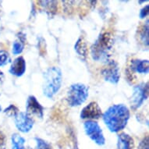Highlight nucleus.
<instances>
[{"label": "nucleus", "mask_w": 149, "mask_h": 149, "mask_svg": "<svg viewBox=\"0 0 149 149\" xmlns=\"http://www.w3.org/2000/svg\"><path fill=\"white\" fill-rule=\"evenodd\" d=\"M148 95V84L134 87L131 96V107L136 109L141 106Z\"/></svg>", "instance_id": "obj_7"}, {"label": "nucleus", "mask_w": 149, "mask_h": 149, "mask_svg": "<svg viewBox=\"0 0 149 149\" xmlns=\"http://www.w3.org/2000/svg\"><path fill=\"white\" fill-rule=\"evenodd\" d=\"M130 116V109L123 104L111 105L102 114V120L111 132L118 133L124 129Z\"/></svg>", "instance_id": "obj_1"}, {"label": "nucleus", "mask_w": 149, "mask_h": 149, "mask_svg": "<svg viewBox=\"0 0 149 149\" xmlns=\"http://www.w3.org/2000/svg\"><path fill=\"white\" fill-rule=\"evenodd\" d=\"M84 128L88 137L96 144L102 146L105 144L102 130L98 123L93 120H88L84 123Z\"/></svg>", "instance_id": "obj_5"}, {"label": "nucleus", "mask_w": 149, "mask_h": 149, "mask_svg": "<svg viewBox=\"0 0 149 149\" xmlns=\"http://www.w3.org/2000/svg\"><path fill=\"white\" fill-rule=\"evenodd\" d=\"M118 149H134V141L129 134L121 133L117 136Z\"/></svg>", "instance_id": "obj_13"}, {"label": "nucleus", "mask_w": 149, "mask_h": 149, "mask_svg": "<svg viewBox=\"0 0 149 149\" xmlns=\"http://www.w3.org/2000/svg\"><path fill=\"white\" fill-rule=\"evenodd\" d=\"M102 116V109L95 102H91L81 110V118L83 120H98Z\"/></svg>", "instance_id": "obj_10"}, {"label": "nucleus", "mask_w": 149, "mask_h": 149, "mask_svg": "<svg viewBox=\"0 0 149 149\" xmlns=\"http://www.w3.org/2000/svg\"><path fill=\"white\" fill-rule=\"evenodd\" d=\"M102 75L105 81L111 84H117L120 78V67L114 60H109L102 70Z\"/></svg>", "instance_id": "obj_6"}, {"label": "nucleus", "mask_w": 149, "mask_h": 149, "mask_svg": "<svg viewBox=\"0 0 149 149\" xmlns=\"http://www.w3.org/2000/svg\"><path fill=\"white\" fill-rule=\"evenodd\" d=\"M11 61L10 54L5 50H0V66H6Z\"/></svg>", "instance_id": "obj_19"}, {"label": "nucleus", "mask_w": 149, "mask_h": 149, "mask_svg": "<svg viewBox=\"0 0 149 149\" xmlns=\"http://www.w3.org/2000/svg\"><path fill=\"white\" fill-rule=\"evenodd\" d=\"M4 78H5V77H4V74L2 71L0 70V85L3 83V81H4Z\"/></svg>", "instance_id": "obj_25"}, {"label": "nucleus", "mask_w": 149, "mask_h": 149, "mask_svg": "<svg viewBox=\"0 0 149 149\" xmlns=\"http://www.w3.org/2000/svg\"><path fill=\"white\" fill-rule=\"evenodd\" d=\"M18 38L19 40L14 42L13 44V53L14 55H19L22 53L24 49V36H18Z\"/></svg>", "instance_id": "obj_17"}, {"label": "nucleus", "mask_w": 149, "mask_h": 149, "mask_svg": "<svg viewBox=\"0 0 149 149\" xmlns=\"http://www.w3.org/2000/svg\"><path fill=\"white\" fill-rule=\"evenodd\" d=\"M148 60L141 59H132L130 62L129 67L127 70V75L128 80L132 81L134 73L141 74H146L148 73Z\"/></svg>", "instance_id": "obj_8"}, {"label": "nucleus", "mask_w": 149, "mask_h": 149, "mask_svg": "<svg viewBox=\"0 0 149 149\" xmlns=\"http://www.w3.org/2000/svg\"><path fill=\"white\" fill-rule=\"evenodd\" d=\"M39 3H42L41 5L44 8L45 10L47 13H56L57 7V2L56 1H42L39 2Z\"/></svg>", "instance_id": "obj_18"}, {"label": "nucleus", "mask_w": 149, "mask_h": 149, "mask_svg": "<svg viewBox=\"0 0 149 149\" xmlns=\"http://www.w3.org/2000/svg\"><path fill=\"white\" fill-rule=\"evenodd\" d=\"M43 93L48 98H52L61 88L63 83L61 70L56 66L49 67L43 74Z\"/></svg>", "instance_id": "obj_3"}, {"label": "nucleus", "mask_w": 149, "mask_h": 149, "mask_svg": "<svg viewBox=\"0 0 149 149\" xmlns=\"http://www.w3.org/2000/svg\"><path fill=\"white\" fill-rule=\"evenodd\" d=\"M26 113L29 116H36L37 117L42 118L44 116V108L34 96L31 95L28 97L26 103Z\"/></svg>", "instance_id": "obj_11"}, {"label": "nucleus", "mask_w": 149, "mask_h": 149, "mask_svg": "<svg viewBox=\"0 0 149 149\" xmlns=\"http://www.w3.org/2000/svg\"><path fill=\"white\" fill-rule=\"evenodd\" d=\"M3 112H4L6 115L7 116H10V117H13V116L15 117L18 113H20L18 108L14 105H10V106H8L6 109H4Z\"/></svg>", "instance_id": "obj_21"}, {"label": "nucleus", "mask_w": 149, "mask_h": 149, "mask_svg": "<svg viewBox=\"0 0 149 149\" xmlns=\"http://www.w3.org/2000/svg\"><path fill=\"white\" fill-rule=\"evenodd\" d=\"M15 125L19 131L28 133L34 127V120L27 113H19L14 117Z\"/></svg>", "instance_id": "obj_9"}, {"label": "nucleus", "mask_w": 149, "mask_h": 149, "mask_svg": "<svg viewBox=\"0 0 149 149\" xmlns=\"http://www.w3.org/2000/svg\"><path fill=\"white\" fill-rule=\"evenodd\" d=\"M89 95V88L84 84H73L69 88L66 101L70 107L80 106L85 102Z\"/></svg>", "instance_id": "obj_4"}, {"label": "nucleus", "mask_w": 149, "mask_h": 149, "mask_svg": "<svg viewBox=\"0 0 149 149\" xmlns=\"http://www.w3.org/2000/svg\"><path fill=\"white\" fill-rule=\"evenodd\" d=\"M148 5H147L146 6H144L141 10V12H140V17L143 19V18H145V17L148 16Z\"/></svg>", "instance_id": "obj_24"}, {"label": "nucleus", "mask_w": 149, "mask_h": 149, "mask_svg": "<svg viewBox=\"0 0 149 149\" xmlns=\"http://www.w3.org/2000/svg\"><path fill=\"white\" fill-rule=\"evenodd\" d=\"M2 111V107H1V105H0V112Z\"/></svg>", "instance_id": "obj_26"}, {"label": "nucleus", "mask_w": 149, "mask_h": 149, "mask_svg": "<svg viewBox=\"0 0 149 149\" xmlns=\"http://www.w3.org/2000/svg\"><path fill=\"white\" fill-rule=\"evenodd\" d=\"M36 141V148L35 149H52L51 144L45 141V140L40 138V137H35L34 138Z\"/></svg>", "instance_id": "obj_20"}, {"label": "nucleus", "mask_w": 149, "mask_h": 149, "mask_svg": "<svg viewBox=\"0 0 149 149\" xmlns=\"http://www.w3.org/2000/svg\"><path fill=\"white\" fill-rule=\"evenodd\" d=\"M149 141H148V136H146L145 137L143 138L141 143L139 144V148L138 149H148L149 148V146H148V143Z\"/></svg>", "instance_id": "obj_22"}, {"label": "nucleus", "mask_w": 149, "mask_h": 149, "mask_svg": "<svg viewBox=\"0 0 149 149\" xmlns=\"http://www.w3.org/2000/svg\"><path fill=\"white\" fill-rule=\"evenodd\" d=\"M12 148L11 149H25V139L18 134H13L11 137Z\"/></svg>", "instance_id": "obj_16"}, {"label": "nucleus", "mask_w": 149, "mask_h": 149, "mask_svg": "<svg viewBox=\"0 0 149 149\" xmlns=\"http://www.w3.org/2000/svg\"><path fill=\"white\" fill-rule=\"evenodd\" d=\"M25 71H26V61L22 56L17 57V59H15L9 70V72L12 75L18 77L23 76Z\"/></svg>", "instance_id": "obj_12"}, {"label": "nucleus", "mask_w": 149, "mask_h": 149, "mask_svg": "<svg viewBox=\"0 0 149 149\" xmlns=\"http://www.w3.org/2000/svg\"><path fill=\"white\" fill-rule=\"evenodd\" d=\"M6 139L3 133L0 131V149H6Z\"/></svg>", "instance_id": "obj_23"}, {"label": "nucleus", "mask_w": 149, "mask_h": 149, "mask_svg": "<svg viewBox=\"0 0 149 149\" xmlns=\"http://www.w3.org/2000/svg\"><path fill=\"white\" fill-rule=\"evenodd\" d=\"M148 20H146V22L144 23L141 26H140L138 28V35H139L140 40L144 45H148Z\"/></svg>", "instance_id": "obj_15"}, {"label": "nucleus", "mask_w": 149, "mask_h": 149, "mask_svg": "<svg viewBox=\"0 0 149 149\" xmlns=\"http://www.w3.org/2000/svg\"><path fill=\"white\" fill-rule=\"evenodd\" d=\"M74 49L77 53L80 56H81L84 59H86L88 56V45H87V42L85 39L84 38V37H80L77 41L76 44L74 45Z\"/></svg>", "instance_id": "obj_14"}, {"label": "nucleus", "mask_w": 149, "mask_h": 149, "mask_svg": "<svg viewBox=\"0 0 149 149\" xmlns=\"http://www.w3.org/2000/svg\"><path fill=\"white\" fill-rule=\"evenodd\" d=\"M113 35L110 32H102L98 36L95 44L91 48V54L95 61L105 62L107 63L111 56L110 52L113 47Z\"/></svg>", "instance_id": "obj_2"}]
</instances>
